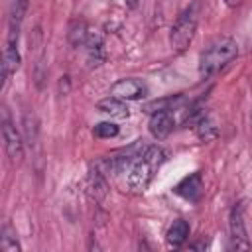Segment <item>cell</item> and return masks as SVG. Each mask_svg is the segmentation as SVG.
Masks as SVG:
<instances>
[{"instance_id":"6da1fadb","label":"cell","mask_w":252,"mask_h":252,"mask_svg":"<svg viewBox=\"0 0 252 252\" xmlns=\"http://www.w3.org/2000/svg\"><path fill=\"white\" fill-rule=\"evenodd\" d=\"M165 161V154L159 146H138L136 154L130 158L124 175L126 185L134 193H144Z\"/></svg>"},{"instance_id":"7a4b0ae2","label":"cell","mask_w":252,"mask_h":252,"mask_svg":"<svg viewBox=\"0 0 252 252\" xmlns=\"http://www.w3.org/2000/svg\"><path fill=\"white\" fill-rule=\"evenodd\" d=\"M236 57H238V43L228 35L217 37L199 55V75L203 79H209L220 69H224Z\"/></svg>"},{"instance_id":"3957f363","label":"cell","mask_w":252,"mask_h":252,"mask_svg":"<svg viewBox=\"0 0 252 252\" xmlns=\"http://www.w3.org/2000/svg\"><path fill=\"white\" fill-rule=\"evenodd\" d=\"M199 18H201V2L199 0L191 2L185 10L179 12L177 20L173 22V26L169 30V45L173 51H185L191 45V41L197 33Z\"/></svg>"},{"instance_id":"277c9868","label":"cell","mask_w":252,"mask_h":252,"mask_svg":"<svg viewBox=\"0 0 252 252\" xmlns=\"http://www.w3.org/2000/svg\"><path fill=\"white\" fill-rule=\"evenodd\" d=\"M228 232H230V246L234 250H250V238L244 224L242 203H234L228 213Z\"/></svg>"},{"instance_id":"5b68a950","label":"cell","mask_w":252,"mask_h":252,"mask_svg":"<svg viewBox=\"0 0 252 252\" xmlns=\"http://www.w3.org/2000/svg\"><path fill=\"white\" fill-rule=\"evenodd\" d=\"M2 140H4V150L10 158L12 163H20L24 158V140L16 126L4 116L2 118Z\"/></svg>"},{"instance_id":"8992f818","label":"cell","mask_w":252,"mask_h":252,"mask_svg":"<svg viewBox=\"0 0 252 252\" xmlns=\"http://www.w3.org/2000/svg\"><path fill=\"white\" fill-rule=\"evenodd\" d=\"M150 134L156 140H163L167 138L173 128H175V118H173V110L169 108H161V110H154V114L150 116Z\"/></svg>"},{"instance_id":"52a82bcc","label":"cell","mask_w":252,"mask_h":252,"mask_svg":"<svg viewBox=\"0 0 252 252\" xmlns=\"http://www.w3.org/2000/svg\"><path fill=\"white\" fill-rule=\"evenodd\" d=\"M146 85L140 83L138 79H118L112 87H110V94L122 100H138L142 96H146Z\"/></svg>"},{"instance_id":"ba28073f","label":"cell","mask_w":252,"mask_h":252,"mask_svg":"<svg viewBox=\"0 0 252 252\" xmlns=\"http://www.w3.org/2000/svg\"><path fill=\"white\" fill-rule=\"evenodd\" d=\"M177 195H181L183 199H187V201H199V197H201V193H203V177H201V173L199 171H195V173H191V175H187L183 181H179L177 185H175V189H173Z\"/></svg>"},{"instance_id":"9c48e42d","label":"cell","mask_w":252,"mask_h":252,"mask_svg":"<svg viewBox=\"0 0 252 252\" xmlns=\"http://www.w3.org/2000/svg\"><path fill=\"white\" fill-rule=\"evenodd\" d=\"M20 67V53H18V43L8 41L2 53V81L8 83V79L16 73Z\"/></svg>"},{"instance_id":"30bf717a","label":"cell","mask_w":252,"mask_h":252,"mask_svg":"<svg viewBox=\"0 0 252 252\" xmlns=\"http://www.w3.org/2000/svg\"><path fill=\"white\" fill-rule=\"evenodd\" d=\"M189 232H191L189 222L183 220V219H177V220H173V224L167 228L165 240H167V244H169L171 248H181V246L187 242Z\"/></svg>"},{"instance_id":"8fae6325","label":"cell","mask_w":252,"mask_h":252,"mask_svg":"<svg viewBox=\"0 0 252 252\" xmlns=\"http://www.w3.org/2000/svg\"><path fill=\"white\" fill-rule=\"evenodd\" d=\"M96 108H98L100 112H104V114L114 116V118H128V114H130V110H128L126 102H124L122 98L112 96V94H110L108 98L100 100V102L96 104Z\"/></svg>"},{"instance_id":"7c38bea8","label":"cell","mask_w":252,"mask_h":252,"mask_svg":"<svg viewBox=\"0 0 252 252\" xmlns=\"http://www.w3.org/2000/svg\"><path fill=\"white\" fill-rule=\"evenodd\" d=\"M195 132H197V136H199L203 142H209V140L217 138L219 128H217V124H215L213 116L203 112V114H201V116L195 120Z\"/></svg>"},{"instance_id":"4fadbf2b","label":"cell","mask_w":252,"mask_h":252,"mask_svg":"<svg viewBox=\"0 0 252 252\" xmlns=\"http://www.w3.org/2000/svg\"><path fill=\"white\" fill-rule=\"evenodd\" d=\"M106 181H104V175L96 169V167H93L91 171H89V191H91V195L96 199V201H102L104 197H106Z\"/></svg>"},{"instance_id":"5bb4252c","label":"cell","mask_w":252,"mask_h":252,"mask_svg":"<svg viewBox=\"0 0 252 252\" xmlns=\"http://www.w3.org/2000/svg\"><path fill=\"white\" fill-rule=\"evenodd\" d=\"M91 32H93V30H91L85 22H81V20L73 22L71 28H69V41H71V45H75V47H85V43H87Z\"/></svg>"},{"instance_id":"9a60e30c","label":"cell","mask_w":252,"mask_h":252,"mask_svg":"<svg viewBox=\"0 0 252 252\" xmlns=\"http://www.w3.org/2000/svg\"><path fill=\"white\" fill-rule=\"evenodd\" d=\"M0 250L2 252H20L22 250L16 232L8 224H4L2 226V232H0Z\"/></svg>"},{"instance_id":"2e32d148","label":"cell","mask_w":252,"mask_h":252,"mask_svg":"<svg viewBox=\"0 0 252 252\" xmlns=\"http://www.w3.org/2000/svg\"><path fill=\"white\" fill-rule=\"evenodd\" d=\"M118 132H120V128L114 122H100L93 128L94 138H114V136H118Z\"/></svg>"},{"instance_id":"e0dca14e","label":"cell","mask_w":252,"mask_h":252,"mask_svg":"<svg viewBox=\"0 0 252 252\" xmlns=\"http://www.w3.org/2000/svg\"><path fill=\"white\" fill-rule=\"evenodd\" d=\"M59 93H61V94H67V93H69V77H67V75L61 77V81H59Z\"/></svg>"},{"instance_id":"ac0fdd59","label":"cell","mask_w":252,"mask_h":252,"mask_svg":"<svg viewBox=\"0 0 252 252\" xmlns=\"http://www.w3.org/2000/svg\"><path fill=\"white\" fill-rule=\"evenodd\" d=\"M224 4H226L228 8H238V6L242 4V0H224Z\"/></svg>"},{"instance_id":"d6986e66","label":"cell","mask_w":252,"mask_h":252,"mask_svg":"<svg viewBox=\"0 0 252 252\" xmlns=\"http://www.w3.org/2000/svg\"><path fill=\"white\" fill-rule=\"evenodd\" d=\"M124 2L128 8H138V4H140V0H124Z\"/></svg>"},{"instance_id":"ffe728a7","label":"cell","mask_w":252,"mask_h":252,"mask_svg":"<svg viewBox=\"0 0 252 252\" xmlns=\"http://www.w3.org/2000/svg\"><path fill=\"white\" fill-rule=\"evenodd\" d=\"M250 126H252V120H250Z\"/></svg>"}]
</instances>
